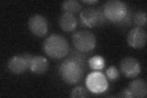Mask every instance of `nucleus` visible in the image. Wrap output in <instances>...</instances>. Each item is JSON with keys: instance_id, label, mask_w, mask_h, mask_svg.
Masks as SVG:
<instances>
[{"instance_id": "f257e3e1", "label": "nucleus", "mask_w": 147, "mask_h": 98, "mask_svg": "<svg viewBox=\"0 0 147 98\" xmlns=\"http://www.w3.org/2000/svg\"><path fill=\"white\" fill-rule=\"evenodd\" d=\"M43 50L50 58L60 59L67 55L69 45L64 36L58 34H53L44 41Z\"/></svg>"}, {"instance_id": "f03ea898", "label": "nucleus", "mask_w": 147, "mask_h": 98, "mask_svg": "<svg viewBox=\"0 0 147 98\" xmlns=\"http://www.w3.org/2000/svg\"><path fill=\"white\" fill-rule=\"evenodd\" d=\"M81 63L73 58H67L61 64L59 73L64 82L71 85L79 82L84 76Z\"/></svg>"}, {"instance_id": "7ed1b4c3", "label": "nucleus", "mask_w": 147, "mask_h": 98, "mask_svg": "<svg viewBox=\"0 0 147 98\" xmlns=\"http://www.w3.org/2000/svg\"><path fill=\"white\" fill-rule=\"evenodd\" d=\"M72 43L75 47L82 52H88L96 46V39L94 34L90 31L80 30L73 34Z\"/></svg>"}, {"instance_id": "20e7f679", "label": "nucleus", "mask_w": 147, "mask_h": 98, "mask_svg": "<svg viewBox=\"0 0 147 98\" xmlns=\"http://www.w3.org/2000/svg\"><path fill=\"white\" fill-rule=\"evenodd\" d=\"M126 4L119 0H110L105 4L104 15L108 20L113 22H120L127 14Z\"/></svg>"}, {"instance_id": "39448f33", "label": "nucleus", "mask_w": 147, "mask_h": 98, "mask_svg": "<svg viewBox=\"0 0 147 98\" xmlns=\"http://www.w3.org/2000/svg\"><path fill=\"white\" fill-rule=\"evenodd\" d=\"M86 85L89 90L94 93H103L108 88L106 77L100 72L90 74L86 79Z\"/></svg>"}, {"instance_id": "423d86ee", "label": "nucleus", "mask_w": 147, "mask_h": 98, "mask_svg": "<svg viewBox=\"0 0 147 98\" xmlns=\"http://www.w3.org/2000/svg\"><path fill=\"white\" fill-rule=\"evenodd\" d=\"M147 34L146 31L140 26L132 28L127 35L128 44L135 49H141L145 45Z\"/></svg>"}, {"instance_id": "0eeeda50", "label": "nucleus", "mask_w": 147, "mask_h": 98, "mask_svg": "<svg viewBox=\"0 0 147 98\" xmlns=\"http://www.w3.org/2000/svg\"><path fill=\"white\" fill-rule=\"evenodd\" d=\"M121 72L128 78H134L140 73L141 67L138 60L134 57H127L123 58L119 64Z\"/></svg>"}, {"instance_id": "6e6552de", "label": "nucleus", "mask_w": 147, "mask_h": 98, "mask_svg": "<svg viewBox=\"0 0 147 98\" xmlns=\"http://www.w3.org/2000/svg\"><path fill=\"white\" fill-rule=\"evenodd\" d=\"M28 27L32 33L38 37L45 36L48 31L47 20L44 17L39 14H35L30 18Z\"/></svg>"}, {"instance_id": "1a4fd4ad", "label": "nucleus", "mask_w": 147, "mask_h": 98, "mask_svg": "<svg viewBox=\"0 0 147 98\" xmlns=\"http://www.w3.org/2000/svg\"><path fill=\"white\" fill-rule=\"evenodd\" d=\"M7 68L9 71L15 74H22L30 68V64L24 56L16 55L9 59Z\"/></svg>"}, {"instance_id": "9d476101", "label": "nucleus", "mask_w": 147, "mask_h": 98, "mask_svg": "<svg viewBox=\"0 0 147 98\" xmlns=\"http://www.w3.org/2000/svg\"><path fill=\"white\" fill-rule=\"evenodd\" d=\"M82 22L88 27H93L98 24L99 21L98 12L93 7H86L83 9L80 13Z\"/></svg>"}, {"instance_id": "9b49d317", "label": "nucleus", "mask_w": 147, "mask_h": 98, "mask_svg": "<svg viewBox=\"0 0 147 98\" xmlns=\"http://www.w3.org/2000/svg\"><path fill=\"white\" fill-rule=\"evenodd\" d=\"M128 89L132 97H144L147 93L146 83L142 78H137L132 80L129 85Z\"/></svg>"}, {"instance_id": "f8f14e48", "label": "nucleus", "mask_w": 147, "mask_h": 98, "mask_svg": "<svg viewBox=\"0 0 147 98\" xmlns=\"http://www.w3.org/2000/svg\"><path fill=\"white\" fill-rule=\"evenodd\" d=\"M59 25L64 31H72L77 26V19L73 14L64 12L59 17Z\"/></svg>"}, {"instance_id": "ddd939ff", "label": "nucleus", "mask_w": 147, "mask_h": 98, "mask_svg": "<svg viewBox=\"0 0 147 98\" xmlns=\"http://www.w3.org/2000/svg\"><path fill=\"white\" fill-rule=\"evenodd\" d=\"M49 67L48 60L42 56L37 55L32 59L30 69L35 74H42L47 71Z\"/></svg>"}, {"instance_id": "4468645a", "label": "nucleus", "mask_w": 147, "mask_h": 98, "mask_svg": "<svg viewBox=\"0 0 147 98\" xmlns=\"http://www.w3.org/2000/svg\"><path fill=\"white\" fill-rule=\"evenodd\" d=\"M62 9L64 12L71 14L77 13L82 9V4L76 0H66L62 3Z\"/></svg>"}, {"instance_id": "2eb2a0df", "label": "nucleus", "mask_w": 147, "mask_h": 98, "mask_svg": "<svg viewBox=\"0 0 147 98\" xmlns=\"http://www.w3.org/2000/svg\"><path fill=\"white\" fill-rule=\"evenodd\" d=\"M89 66L91 69L94 70H100L104 68L105 61L100 56H94L88 61Z\"/></svg>"}, {"instance_id": "dca6fc26", "label": "nucleus", "mask_w": 147, "mask_h": 98, "mask_svg": "<svg viewBox=\"0 0 147 98\" xmlns=\"http://www.w3.org/2000/svg\"><path fill=\"white\" fill-rule=\"evenodd\" d=\"M71 97L83 98L88 97V94L85 88L82 86H77L74 88L70 94Z\"/></svg>"}, {"instance_id": "f3484780", "label": "nucleus", "mask_w": 147, "mask_h": 98, "mask_svg": "<svg viewBox=\"0 0 147 98\" xmlns=\"http://www.w3.org/2000/svg\"><path fill=\"white\" fill-rule=\"evenodd\" d=\"M134 23L138 26L145 25L146 23V15L145 12L139 11L134 16Z\"/></svg>"}, {"instance_id": "a211bd4d", "label": "nucleus", "mask_w": 147, "mask_h": 98, "mask_svg": "<svg viewBox=\"0 0 147 98\" xmlns=\"http://www.w3.org/2000/svg\"><path fill=\"white\" fill-rule=\"evenodd\" d=\"M106 74L110 80H115L119 77V72L116 67L113 66H110L106 71Z\"/></svg>"}, {"instance_id": "6ab92c4d", "label": "nucleus", "mask_w": 147, "mask_h": 98, "mask_svg": "<svg viewBox=\"0 0 147 98\" xmlns=\"http://www.w3.org/2000/svg\"><path fill=\"white\" fill-rule=\"evenodd\" d=\"M117 97H127V98H131L132 97L131 93L128 88H125V89L123 90L119 94L117 95Z\"/></svg>"}, {"instance_id": "aec40b11", "label": "nucleus", "mask_w": 147, "mask_h": 98, "mask_svg": "<svg viewBox=\"0 0 147 98\" xmlns=\"http://www.w3.org/2000/svg\"><path fill=\"white\" fill-rule=\"evenodd\" d=\"M98 1L97 0H83L82 2L85 3H88V4H91V3H97Z\"/></svg>"}]
</instances>
